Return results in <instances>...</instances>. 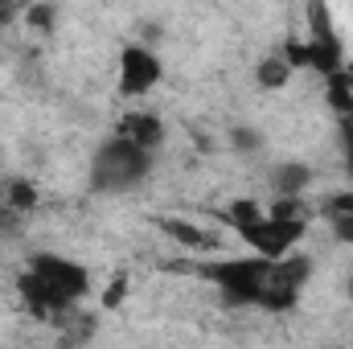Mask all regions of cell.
Segmentation results:
<instances>
[{
    "mask_svg": "<svg viewBox=\"0 0 353 349\" xmlns=\"http://www.w3.org/2000/svg\"><path fill=\"white\" fill-rule=\"evenodd\" d=\"M165 79V62L152 46L144 41H128L119 50V62H115V90L123 99H148L152 90L161 87Z\"/></svg>",
    "mask_w": 353,
    "mask_h": 349,
    "instance_id": "5b68a950",
    "label": "cell"
},
{
    "mask_svg": "<svg viewBox=\"0 0 353 349\" xmlns=\"http://www.w3.org/2000/svg\"><path fill=\"white\" fill-rule=\"evenodd\" d=\"M321 222L333 230L341 247H353V189H337L321 201Z\"/></svg>",
    "mask_w": 353,
    "mask_h": 349,
    "instance_id": "ba28073f",
    "label": "cell"
},
{
    "mask_svg": "<svg viewBox=\"0 0 353 349\" xmlns=\"http://www.w3.org/2000/svg\"><path fill=\"white\" fill-rule=\"evenodd\" d=\"M345 300H350V304H353V271H350V275H345Z\"/></svg>",
    "mask_w": 353,
    "mask_h": 349,
    "instance_id": "e0dca14e",
    "label": "cell"
},
{
    "mask_svg": "<svg viewBox=\"0 0 353 349\" xmlns=\"http://www.w3.org/2000/svg\"><path fill=\"white\" fill-rule=\"evenodd\" d=\"M148 173H152V157L132 148L119 136H107L90 157V189L94 193H111V197L132 193L148 181Z\"/></svg>",
    "mask_w": 353,
    "mask_h": 349,
    "instance_id": "7a4b0ae2",
    "label": "cell"
},
{
    "mask_svg": "<svg viewBox=\"0 0 353 349\" xmlns=\"http://www.w3.org/2000/svg\"><path fill=\"white\" fill-rule=\"evenodd\" d=\"M292 79H296V70H292V62L283 58V50H271V54H263V58L255 62V87L259 90H283Z\"/></svg>",
    "mask_w": 353,
    "mask_h": 349,
    "instance_id": "9c48e42d",
    "label": "cell"
},
{
    "mask_svg": "<svg viewBox=\"0 0 353 349\" xmlns=\"http://www.w3.org/2000/svg\"><path fill=\"white\" fill-rule=\"evenodd\" d=\"M90 292V271L70 255H54L41 251L21 267L17 275V296L29 308V317L37 321H58L66 312H74Z\"/></svg>",
    "mask_w": 353,
    "mask_h": 349,
    "instance_id": "6da1fadb",
    "label": "cell"
},
{
    "mask_svg": "<svg viewBox=\"0 0 353 349\" xmlns=\"http://www.w3.org/2000/svg\"><path fill=\"white\" fill-rule=\"evenodd\" d=\"M12 226H17V214H12V210H8V206L0 201V243H4L8 235H12Z\"/></svg>",
    "mask_w": 353,
    "mask_h": 349,
    "instance_id": "2e32d148",
    "label": "cell"
},
{
    "mask_svg": "<svg viewBox=\"0 0 353 349\" xmlns=\"http://www.w3.org/2000/svg\"><path fill=\"white\" fill-rule=\"evenodd\" d=\"M267 271H271L267 259H255V255H222V259H210L201 267V279L214 283V292L226 304H255V308H263Z\"/></svg>",
    "mask_w": 353,
    "mask_h": 349,
    "instance_id": "3957f363",
    "label": "cell"
},
{
    "mask_svg": "<svg viewBox=\"0 0 353 349\" xmlns=\"http://www.w3.org/2000/svg\"><path fill=\"white\" fill-rule=\"evenodd\" d=\"M308 279H312V259H308L304 251H296V255H288V259L271 263V271H267L263 308H271V312H288V308H296L300 296H304V283H308Z\"/></svg>",
    "mask_w": 353,
    "mask_h": 349,
    "instance_id": "8992f818",
    "label": "cell"
},
{
    "mask_svg": "<svg viewBox=\"0 0 353 349\" xmlns=\"http://www.w3.org/2000/svg\"><path fill=\"white\" fill-rule=\"evenodd\" d=\"M111 136H119V140H128L132 148H140V152H148V157H157V148L165 144V119L157 115V111H144V107H132V111H123L119 115V123H115V132Z\"/></svg>",
    "mask_w": 353,
    "mask_h": 349,
    "instance_id": "52a82bcc",
    "label": "cell"
},
{
    "mask_svg": "<svg viewBox=\"0 0 353 349\" xmlns=\"http://www.w3.org/2000/svg\"><path fill=\"white\" fill-rule=\"evenodd\" d=\"M247 255L267 263H279L288 255L300 251V243L308 239V222L304 218H275V214H263L259 222H251L247 230H239Z\"/></svg>",
    "mask_w": 353,
    "mask_h": 349,
    "instance_id": "277c9868",
    "label": "cell"
},
{
    "mask_svg": "<svg viewBox=\"0 0 353 349\" xmlns=\"http://www.w3.org/2000/svg\"><path fill=\"white\" fill-rule=\"evenodd\" d=\"M123 292H128V279L119 275L115 283H107V288H103V308H119V304H123Z\"/></svg>",
    "mask_w": 353,
    "mask_h": 349,
    "instance_id": "5bb4252c",
    "label": "cell"
},
{
    "mask_svg": "<svg viewBox=\"0 0 353 349\" xmlns=\"http://www.w3.org/2000/svg\"><path fill=\"white\" fill-rule=\"evenodd\" d=\"M337 148H341V169L353 181V119H337Z\"/></svg>",
    "mask_w": 353,
    "mask_h": 349,
    "instance_id": "4fadbf2b",
    "label": "cell"
},
{
    "mask_svg": "<svg viewBox=\"0 0 353 349\" xmlns=\"http://www.w3.org/2000/svg\"><path fill=\"white\" fill-rule=\"evenodd\" d=\"M4 206H8L12 214H29V210L37 206V185L25 181V177H12L8 189H4Z\"/></svg>",
    "mask_w": 353,
    "mask_h": 349,
    "instance_id": "8fae6325",
    "label": "cell"
},
{
    "mask_svg": "<svg viewBox=\"0 0 353 349\" xmlns=\"http://www.w3.org/2000/svg\"><path fill=\"white\" fill-rule=\"evenodd\" d=\"M165 226H169V235H173L176 243H185V247H193V251L214 247V235H210V230H201V226H193V222H185V218H169Z\"/></svg>",
    "mask_w": 353,
    "mask_h": 349,
    "instance_id": "7c38bea8",
    "label": "cell"
},
{
    "mask_svg": "<svg viewBox=\"0 0 353 349\" xmlns=\"http://www.w3.org/2000/svg\"><path fill=\"white\" fill-rule=\"evenodd\" d=\"M271 185H275V197H304L312 185V169L300 161H283V165H275Z\"/></svg>",
    "mask_w": 353,
    "mask_h": 349,
    "instance_id": "30bf717a",
    "label": "cell"
},
{
    "mask_svg": "<svg viewBox=\"0 0 353 349\" xmlns=\"http://www.w3.org/2000/svg\"><path fill=\"white\" fill-rule=\"evenodd\" d=\"M25 21L37 25V29H50V25H54V8H41V4H37V8H25Z\"/></svg>",
    "mask_w": 353,
    "mask_h": 349,
    "instance_id": "9a60e30c",
    "label": "cell"
}]
</instances>
